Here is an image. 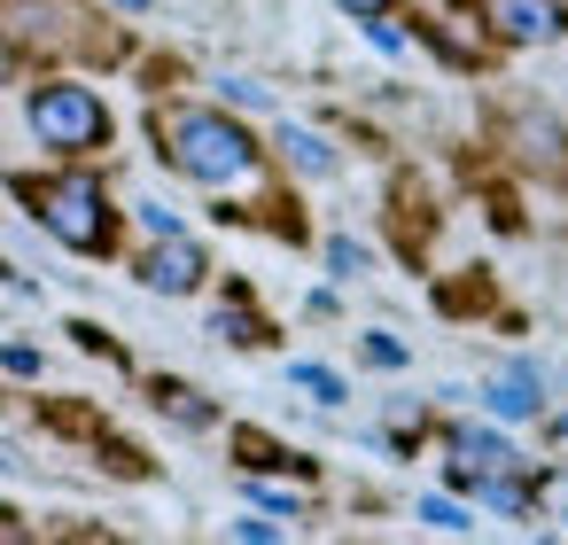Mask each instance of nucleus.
Returning a JSON list of instances; mask_svg holds the SVG:
<instances>
[{
	"label": "nucleus",
	"mask_w": 568,
	"mask_h": 545,
	"mask_svg": "<svg viewBox=\"0 0 568 545\" xmlns=\"http://www.w3.org/2000/svg\"><path fill=\"white\" fill-rule=\"evenodd\" d=\"M203 250L187 242V234H156V250L141 258V281L156 289V296H187V289H203Z\"/></svg>",
	"instance_id": "6"
},
{
	"label": "nucleus",
	"mask_w": 568,
	"mask_h": 545,
	"mask_svg": "<svg viewBox=\"0 0 568 545\" xmlns=\"http://www.w3.org/2000/svg\"><path fill=\"white\" fill-rule=\"evenodd\" d=\"M164 405H172V421H187V428H203V421H211V405H203L195 390H164Z\"/></svg>",
	"instance_id": "14"
},
{
	"label": "nucleus",
	"mask_w": 568,
	"mask_h": 545,
	"mask_svg": "<svg viewBox=\"0 0 568 545\" xmlns=\"http://www.w3.org/2000/svg\"><path fill=\"white\" fill-rule=\"evenodd\" d=\"M366 40H374L382 55H405V32H397V24H366Z\"/></svg>",
	"instance_id": "19"
},
{
	"label": "nucleus",
	"mask_w": 568,
	"mask_h": 545,
	"mask_svg": "<svg viewBox=\"0 0 568 545\" xmlns=\"http://www.w3.org/2000/svg\"><path fill=\"white\" fill-rule=\"evenodd\" d=\"M366 359H374V366H405V343H389V335H366Z\"/></svg>",
	"instance_id": "17"
},
{
	"label": "nucleus",
	"mask_w": 568,
	"mask_h": 545,
	"mask_svg": "<svg viewBox=\"0 0 568 545\" xmlns=\"http://www.w3.org/2000/svg\"><path fill=\"white\" fill-rule=\"evenodd\" d=\"M420 522H428V529H444V537H459V529H475V522H467V514H459L452 498H420Z\"/></svg>",
	"instance_id": "10"
},
{
	"label": "nucleus",
	"mask_w": 568,
	"mask_h": 545,
	"mask_svg": "<svg viewBox=\"0 0 568 545\" xmlns=\"http://www.w3.org/2000/svg\"><path fill=\"white\" fill-rule=\"evenodd\" d=\"M211 335H226V343H265V327H257L250 312H219V320H211Z\"/></svg>",
	"instance_id": "13"
},
{
	"label": "nucleus",
	"mask_w": 568,
	"mask_h": 545,
	"mask_svg": "<svg viewBox=\"0 0 568 545\" xmlns=\"http://www.w3.org/2000/svg\"><path fill=\"white\" fill-rule=\"evenodd\" d=\"M250 498H257L265 514H296V491H273V483H250Z\"/></svg>",
	"instance_id": "15"
},
{
	"label": "nucleus",
	"mask_w": 568,
	"mask_h": 545,
	"mask_svg": "<svg viewBox=\"0 0 568 545\" xmlns=\"http://www.w3.org/2000/svg\"><path fill=\"white\" fill-rule=\"evenodd\" d=\"M483 397H490V413H498V421H529V413L545 405V374H537L529 359H514V366H506Z\"/></svg>",
	"instance_id": "7"
},
{
	"label": "nucleus",
	"mask_w": 568,
	"mask_h": 545,
	"mask_svg": "<svg viewBox=\"0 0 568 545\" xmlns=\"http://www.w3.org/2000/svg\"><path fill=\"white\" fill-rule=\"evenodd\" d=\"M110 9H125V17H141V9H149V0H110Z\"/></svg>",
	"instance_id": "21"
},
{
	"label": "nucleus",
	"mask_w": 568,
	"mask_h": 545,
	"mask_svg": "<svg viewBox=\"0 0 568 545\" xmlns=\"http://www.w3.org/2000/svg\"><path fill=\"white\" fill-rule=\"evenodd\" d=\"M281 157H288L296 172H312V180H327V172H335V149H327L312 125H281Z\"/></svg>",
	"instance_id": "8"
},
{
	"label": "nucleus",
	"mask_w": 568,
	"mask_h": 545,
	"mask_svg": "<svg viewBox=\"0 0 568 545\" xmlns=\"http://www.w3.org/2000/svg\"><path fill=\"white\" fill-rule=\"evenodd\" d=\"M0 366H9V374H40V351H24V343H9V351H0Z\"/></svg>",
	"instance_id": "18"
},
{
	"label": "nucleus",
	"mask_w": 568,
	"mask_h": 545,
	"mask_svg": "<svg viewBox=\"0 0 568 545\" xmlns=\"http://www.w3.org/2000/svg\"><path fill=\"white\" fill-rule=\"evenodd\" d=\"M335 9H351V17L366 24V17H382V9H389V0H335Z\"/></svg>",
	"instance_id": "20"
},
{
	"label": "nucleus",
	"mask_w": 568,
	"mask_h": 545,
	"mask_svg": "<svg viewBox=\"0 0 568 545\" xmlns=\"http://www.w3.org/2000/svg\"><path fill=\"white\" fill-rule=\"evenodd\" d=\"M24 118H32L40 149H55V157H94V149L110 141V110H102V94H94V87H71V79L32 87Z\"/></svg>",
	"instance_id": "2"
},
{
	"label": "nucleus",
	"mask_w": 568,
	"mask_h": 545,
	"mask_svg": "<svg viewBox=\"0 0 568 545\" xmlns=\"http://www.w3.org/2000/svg\"><path fill=\"white\" fill-rule=\"evenodd\" d=\"M327 265H335L343 281H351V273H366V242H351V234H335V242H327Z\"/></svg>",
	"instance_id": "12"
},
{
	"label": "nucleus",
	"mask_w": 568,
	"mask_h": 545,
	"mask_svg": "<svg viewBox=\"0 0 568 545\" xmlns=\"http://www.w3.org/2000/svg\"><path fill=\"white\" fill-rule=\"evenodd\" d=\"M141 226H149V234H180V211H164V203H141Z\"/></svg>",
	"instance_id": "16"
},
{
	"label": "nucleus",
	"mask_w": 568,
	"mask_h": 545,
	"mask_svg": "<svg viewBox=\"0 0 568 545\" xmlns=\"http://www.w3.org/2000/svg\"><path fill=\"white\" fill-rule=\"evenodd\" d=\"M32 203H40V226L63 242V250H110V195H102V180H48V188H32Z\"/></svg>",
	"instance_id": "3"
},
{
	"label": "nucleus",
	"mask_w": 568,
	"mask_h": 545,
	"mask_svg": "<svg viewBox=\"0 0 568 545\" xmlns=\"http://www.w3.org/2000/svg\"><path fill=\"white\" fill-rule=\"evenodd\" d=\"M288 382H296L312 405H343V374H327V366H304V359H296V366H288Z\"/></svg>",
	"instance_id": "9"
},
{
	"label": "nucleus",
	"mask_w": 568,
	"mask_h": 545,
	"mask_svg": "<svg viewBox=\"0 0 568 545\" xmlns=\"http://www.w3.org/2000/svg\"><path fill=\"white\" fill-rule=\"evenodd\" d=\"M521 467V452L498 436V428H483V421H459L452 428V483H475V475H514Z\"/></svg>",
	"instance_id": "4"
},
{
	"label": "nucleus",
	"mask_w": 568,
	"mask_h": 545,
	"mask_svg": "<svg viewBox=\"0 0 568 545\" xmlns=\"http://www.w3.org/2000/svg\"><path fill=\"white\" fill-rule=\"evenodd\" d=\"M490 32L514 40V48L560 40V32H568V0H490Z\"/></svg>",
	"instance_id": "5"
},
{
	"label": "nucleus",
	"mask_w": 568,
	"mask_h": 545,
	"mask_svg": "<svg viewBox=\"0 0 568 545\" xmlns=\"http://www.w3.org/2000/svg\"><path fill=\"white\" fill-rule=\"evenodd\" d=\"M219 94H226L234 110H273V94H265L257 79H219Z\"/></svg>",
	"instance_id": "11"
},
{
	"label": "nucleus",
	"mask_w": 568,
	"mask_h": 545,
	"mask_svg": "<svg viewBox=\"0 0 568 545\" xmlns=\"http://www.w3.org/2000/svg\"><path fill=\"white\" fill-rule=\"evenodd\" d=\"M156 133H164V164L195 188H250L257 180V141L219 110H164Z\"/></svg>",
	"instance_id": "1"
}]
</instances>
